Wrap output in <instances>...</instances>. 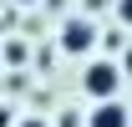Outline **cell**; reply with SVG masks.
<instances>
[{"instance_id": "obj_4", "label": "cell", "mask_w": 132, "mask_h": 127, "mask_svg": "<svg viewBox=\"0 0 132 127\" xmlns=\"http://www.w3.org/2000/svg\"><path fill=\"white\" fill-rule=\"evenodd\" d=\"M117 20H122V26H132V0H117Z\"/></svg>"}, {"instance_id": "obj_5", "label": "cell", "mask_w": 132, "mask_h": 127, "mask_svg": "<svg viewBox=\"0 0 132 127\" xmlns=\"http://www.w3.org/2000/svg\"><path fill=\"white\" fill-rule=\"evenodd\" d=\"M15 127H46V117H15Z\"/></svg>"}, {"instance_id": "obj_6", "label": "cell", "mask_w": 132, "mask_h": 127, "mask_svg": "<svg viewBox=\"0 0 132 127\" xmlns=\"http://www.w3.org/2000/svg\"><path fill=\"white\" fill-rule=\"evenodd\" d=\"M0 127H15V112L10 107H0Z\"/></svg>"}, {"instance_id": "obj_3", "label": "cell", "mask_w": 132, "mask_h": 127, "mask_svg": "<svg viewBox=\"0 0 132 127\" xmlns=\"http://www.w3.org/2000/svg\"><path fill=\"white\" fill-rule=\"evenodd\" d=\"M86 127H132V112L122 107L117 97H107V102H97V107H92Z\"/></svg>"}, {"instance_id": "obj_2", "label": "cell", "mask_w": 132, "mask_h": 127, "mask_svg": "<svg viewBox=\"0 0 132 127\" xmlns=\"http://www.w3.org/2000/svg\"><path fill=\"white\" fill-rule=\"evenodd\" d=\"M97 46V26L92 20H66L61 26V51L66 56H81V51H92Z\"/></svg>"}, {"instance_id": "obj_1", "label": "cell", "mask_w": 132, "mask_h": 127, "mask_svg": "<svg viewBox=\"0 0 132 127\" xmlns=\"http://www.w3.org/2000/svg\"><path fill=\"white\" fill-rule=\"evenodd\" d=\"M122 66L117 61H86V71H81V92L92 97V102H107V97H117L122 92Z\"/></svg>"}]
</instances>
